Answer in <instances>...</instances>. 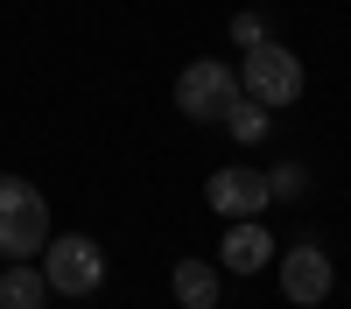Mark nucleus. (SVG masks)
I'll use <instances>...</instances> for the list:
<instances>
[{
	"instance_id": "1",
	"label": "nucleus",
	"mask_w": 351,
	"mask_h": 309,
	"mask_svg": "<svg viewBox=\"0 0 351 309\" xmlns=\"http://www.w3.org/2000/svg\"><path fill=\"white\" fill-rule=\"evenodd\" d=\"M49 246V204L36 183L21 176H0V253L8 260H36V253Z\"/></svg>"
},
{
	"instance_id": "2",
	"label": "nucleus",
	"mask_w": 351,
	"mask_h": 309,
	"mask_svg": "<svg viewBox=\"0 0 351 309\" xmlns=\"http://www.w3.org/2000/svg\"><path fill=\"white\" fill-rule=\"evenodd\" d=\"M239 92L260 99L267 112L295 106V99H302V56H295V49H281L274 36H267V42H253V49H246V64H239Z\"/></svg>"
},
{
	"instance_id": "3",
	"label": "nucleus",
	"mask_w": 351,
	"mask_h": 309,
	"mask_svg": "<svg viewBox=\"0 0 351 309\" xmlns=\"http://www.w3.org/2000/svg\"><path fill=\"white\" fill-rule=\"evenodd\" d=\"M43 274H49V295H99L106 288V246L84 239V232H56L43 246Z\"/></svg>"
},
{
	"instance_id": "4",
	"label": "nucleus",
	"mask_w": 351,
	"mask_h": 309,
	"mask_svg": "<svg viewBox=\"0 0 351 309\" xmlns=\"http://www.w3.org/2000/svg\"><path fill=\"white\" fill-rule=\"evenodd\" d=\"M232 99H239V71H225L218 56H197V64H183V77H176V112L197 127H225Z\"/></svg>"
},
{
	"instance_id": "5",
	"label": "nucleus",
	"mask_w": 351,
	"mask_h": 309,
	"mask_svg": "<svg viewBox=\"0 0 351 309\" xmlns=\"http://www.w3.org/2000/svg\"><path fill=\"white\" fill-rule=\"evenodd\" d=\"M330 288H337V267H330V253L316 246V239H302V246L281 253V295L295 302V309H316Z\"/></svg>"
},
{
	"instance_id": "6",
	"label": "nucleus",
	"mask_w": 351,
	"mask_h": 309,
	"mask_svg": "<svg viewBox=\"0 0 351 309\" xmlns=\"http://www.w3.org/2000/svg\"><path fill=\"white\" fill-rule=\"evenodd\" d=\"M204 204H211L218 218H260L274 204V190H267L260 169H218V176L204 183Z\"/></svg>"
},
{
	"instance_id": "7",
	"label": "nucleus",
	"mask_w": 351,
	"mask_h": 309,
	"mask_svg": "<svg viewBox=\"0 0 351 309\" xmlns=\"http://www.w3.org/2000/svg\"><path fill=\"white\" fill-rule=\"evenodd\" d=\"M218 260H225V274H260V267H274V232H267L260 218H232Z\"/></svg>"
},
{
	"instance_id": "8",
	"label": "nucleus",
	"mask_w": 351,
	"mask_h": 309,
	"mask_svg": "<svg viewBox=\"0 0 351 309\" xmlns=\"http://www.w3.org/2000/svg\"><path fill=\"white\" fill-rule=\"evenodd\" d=\"M49 302V274L28 267V260H8V274H0V309H43Z\"/></svg>"
},
{
	"instance_id": "9",
	"label": "nucleus",
	"mask_w": 351,
	"mask_h": 309,
	"mask_svg": "<svg viewBox=\"0 0 351 309\" xmlns=\"http://www.w3.org/2000/svg\"><path fill=\"white\" fill-rule=\"evenodd\" d=\"M176 302L183 309H218V267L211 260H176Z\"/></svg>"
},
{
	"instance_id": "10",
	"label": "nucleus",
	"mask_w": 351,
	"mask_h": 309,
	"mask_svg": "<svg viewBox=\"0 0 351 309\" xmlns=\"http://www.w3.org/2000/svg\"><path fill=\"white\" fill-rule=\"evenodd\" d=\"M225 134L232 140H260V134H267V106H260V99H232V112H225Z\"/></svg>"
},
{
	"instance_id": "11",
	"label": "nucleus",
	"mask_w": 351,
	"mask_h": 309,
	"mask_svg": "<svg viewBox=\"0 0 351 309\" xmlns=\"http://www.w3.org/2000/svg\"><path fill=\"white\" fill-rule=\"evenodd\" d=\"M232 42H239V49H253V42H267V14H260V8H246V14H232Z\"/></svg>"
},
{
	"instance_id": "12",
	"label": "nucleus",
	"mask_w": 351,
	"mask_h": 309,
	"mask_svg": "<svg viewBox=\"0 0 351 309\" xmlns=\"http://www.w3.org/2000/svg\"><path fill=\"white\" fill-rule=\"evenodd\" d=\"M267 190H274V197H302V190H309V169H302V162H281L274 176H267Z\"/></svg>"
}]
</instances>
